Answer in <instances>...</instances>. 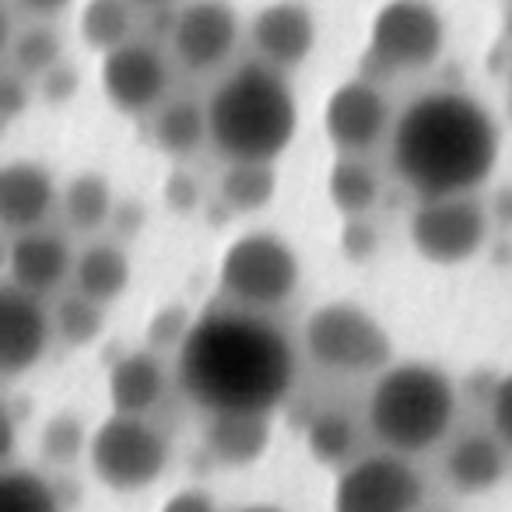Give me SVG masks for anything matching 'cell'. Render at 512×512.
<instances>
[{"instance_id": "obj_1", "label": "cell", "mask_w": 512, "mask_h": 512, "mask_svg": "<svg viewBox=\"0 0 512 512\" xmlns=\"http://www.w3.org/2000/svg\"><path fill=\"white\" fill-rule=\"evenodd\" d=\"M295 344L267 313L211 306L176 348V383L207 414H274L295 386Z\"/></svg>"}, {"instance_id": "obj_2", "label": "cell", "mask_w": 512, "mask_h": 512, "mask_svg": "<svg viewBox=\"0 0 512 512\" xmlns=\"http://www.w3.org/2000/svg\"><path fill=\"white\" fill-rule=\"evenodd\" d=\"M502 155V130L477 95L428 88L397 113L390 169L414 200L463 197L491 179Z\"/></svg>"}, {"instance_id": "obj_3", "label": "cell", "mask_w": 512, "mask_h": 512, "mask_svg": "<svg viewBox=\"0 0 512 512\" xmlns=\"http://www.w3.org/2000/svg\"><path fill=\"white\" fill-rule=\"evenodd\" d=\"M207 134L225 162H278L299 127L288 71L260 57L235 64L207 95Z\"/></svg>"}, {"instance_id": "obj_4", "label": "cell", "mask_w": 512, "mask_h": 512, "mask_svg": "<svg viewBox=\"0 0 512 512\" xmlns=\"http://www.w3.org/2000/svg\"><path fill=\"white\" fill-rule=\"evenodd\" d=\"M365 418L383 449L428 453L453 428L456 383L432 362H393L372 383Z\"/></svg>"}, {"instance_id": "obj_5", "label": "cell", "mask_w": 512, "mask_h": 512, "mask_svg": "<svg viewBox=\"0 0 512 512\" xmlns=\"http://www.w3.org/2000/svg\"><path fill=\"white\" fill-rule=\"evenodd\" d=\"M221 295L242 309L271 313L292 302L302 285V260L295 246L278 232L256 228L225 249L218 267Z\"/></svg>"}, {"instance_id": "obj_6", "label": "cell", "mask_w": 512, "mask_h": 512, "mask_svg": "<svg viewBox=\"0 0 512 512\" xmlns=\"http://www.w3.org/2000/svg\"><path fill=\"white\" fill-rule=\"evenodd\" d=\"M309 362L337 376H379L393 365V337L358 302H323L302 330Z\"/></svg>"}, {"instance_id": "obj_7", "label": "cell", "mask_w": 512, "mask_h": 512, "mask_svg": "<svg viewBox=\"0 0 512 512\" xmlns=\"http://www.w3.org/2000/svg\"><path fill=\"white\" fill-rule=\"evenodd\" d=\"M446 50V15L432 0H386L369 29L365 67L372 81L428 71Z\"/></svg>"}, {"instance_id": "obj_8", "label": "cell", "mask_w": 512, "mask_h": 512, "mask_svg": "<svg viewBox=\"0 0 512 512\" xmlns=\"http://www.w3.org/2000/svg\"><path fill=\"white\" fill-rule=\"evenodd\" d=\"M88 463L99 484L113 491H144L169 467V439L148 414L113 411L88 442Z\"/></svg>"}, {"instance_id": "obj_9", "label": "cell", "mask_w": 512, "mask_h": 512, "mask_svg": "<svg viewBox=\"0 0 512 512\" xmlns=\"http://www.w3.org/2000/svg\"><path fill=\"white\" fill-rule=\"evenodd\" d=\"M488 228L491 214L474 193L418 200L411 221H407L414 253L439 267H456L474 260L488 242Z\"/></svg>"}, {"instance_id": "obj_10", "label": "cell", "mask_w": 512, "mask_h": 512, "mask_svg": "<svg viewBox=\"0 0 512 512\" xmlns=\"http://www.w3.org/2000/svg\"><path fill=\"white\" fill-rule=\"evenodd\" d=\"M421 502L425 481L411 456L393 449L355 456L334 488V512H418Z\"/></svg>"}, {"instance_id": "obj_11", "label": "cell", "mask_w": 512, "mask_h": 512, "mask_svg": "<svg viewBox=\"0 0 512 512\" xmlns=\"http://www.w3.org/2000/svg\"><path fill=\"white\" fill-rule=\"evenodd\" d=\"M102 95L109 106L134 120H148L172 88V64L155 39H130L116 50L102 53L99 67Z\"/></svg>"}, {"instance_id": "obj_12", "label": "cell", "mask_w": 512, "mask_h": 512, "mask_svg": "<svg viewBox=\"0 0 512 512\" xmlns=\"http://www.w3.org/2000/svg\"><path fill=\"white\" fill-rule=\"evenodd\" d=\"M393 123L397 113L390 95L365 74L337 85L323 106V130L337 155H369L383 141H390Z\"/></svg>"}, {"instance_id": "obj_13", "label": "cell", "mask_w": 512, "mask_h": 512, "mask_svg": "<svg viewBox=\"0 0 512 512\" xmlns=\"http://www.w3.org/2000/svg\"><path fill=\"white\" fill-rule=\"evenodd\" d=\"M242 39V18L228 0H183L169 50L183 71L214 74L232 60Z\"/></svg>"}, {"instance_id": "obj_14", "label": "cell", "mask_w": 512, "mask_h": 512, "mask_svg": "<svg viewBox=\"0 0 512 512\" xmlns=\"http://www.w3.org/2000/svg\"><path fill=\"white\" fill-rule=\"evenodd\" d=\"M53 337H57V323L43 295H32L4 281V292H0V369L4 376L18 379L36 369Z\"/></svg>"}, {"instance_id": "obj_15", "label": "cell", "mask_w": 512, "mask_h": 512, "mask_svg": "<svg viewBox=\"0 0 512 512\" xmlns=\"http://www.w3.org/2000/svg\"><path fill=\"white\" fill-rule=\"evenodd\" d=\"M316 36L320 29H316V15L306 0H271L249 22L253 57L288 74L313 57Z\"/></svg>"}, {"instance_id": "obj_16", "label": "cell", "mask_w": 512, "mask_h": 512, "mask_svg": "<svg viewBox=\"0 0 512 512\" xmlns=\"http://www.w3.org/2000/svg\"><path fill=\"white\" fill-rule=\"evenodd\" d=\"M74 249L67 235L53 232V228H29V232L8 235V249H4V267H8V281L32 295H50L64 285L74 274Z\"/></svg>"}, {"instance_id": "obj_17", "label": "cell", "mask_w": 512, "mask_h": 512, "mask_svg": "<svg viewBox=\"0 0 512 512\" xmlns=\"http://www.w3.org/2000/svg\"><path fill=\"white\" fill-rule=\"evenodd\" d=\"M60 211L57 179L32 158H11L0 169V218L8 235L43 228Z\"/></svg>"}, {"instance_id": "obj_18", "label": "cell", "mask_w": 512, "mask_h": 512, "mask_svg": "<svg viewBox=\"0 0 512 512\" xmlns=\"http://www.w3.org/2000/svg\"><path fill=\"white\" fill-rule=\"evenodd\" d=\"M512 449L495 432H467L449 446L446 477L460 495H481L491 491L509 474Z\"/></svg>"}, {"instance_id": "obj_19", "label": "cell", "mask_w": 512, "mask_h": 512, "mask_svg": "<svg viewBox=\"0 0 512 512\" xmlns=\"http://www.w3.org/2000/svg\"><path fill=\"white\" fill-rule=\"evenodd\" d=\"M271 414H207L204 449L221 467H249L271 446Z\"/></svg>"}, {"instance_id": "obj_20", "label": "cell", "mask_w": 512, "mask_h": 512, "mask_svg": "<svg viewBox=\"0 0 512 512\" xmlns=\"http://www.w3.org/2000/svg\"><path fill=\"white\" fill-rule=\"evenodd\" d=\"M165 365L155 351H127L109 369V400L113 411L148 414L165 397Z\"/></svg>"}, {"instance_id": "obj_21", "label": "cell", "mask_w": 512, "mask_h": 512, "mask_svg": "<svg viewBox=\"0 0 512 512\" xmlns=\"http://www.w3.org/2000/svg\"><path fill=\"white\" fill-rule=\"evenodd\" d=\"M134 278V267H130V256L123 249V242L116 239H99L92 246H85L74 260V288L88 299L102 302V306H113L116 299H123Z\"/></svg>"}, {"instance_id": "obj_22", "label": "cell", "mask_w": 512, "mask_h": 512, "mask_svg": "<svg viewBox=\"0 0 512 512\" xmlns=\"http://www.w3.org/2000/svg\"><path fill=\"white\" fill-rule=\"evenodd\" d=\"M148 134L162 155L169 158H190L204 144H211L207 134V102H197L190 95L165 99L155 113L148 116Z\"/></svg>"}, {"instance_id": "obj_23", "label": "cell", "mask_w": 512, "mask_h": 512, "mask_svg": "<svg viewBox=\"0 0 512 512\" xmlns=\"http://www.w3.org/2000/svg\"><path fill=\"white\" fill-rule=\"evenodd\" d=\"M383 176L369 162V155H337L327 172V197L344 218L369 214L379 204Z\"/></svg>"}, {"instance_id": "obj_24", "label": "cell", "mask_w": 512, "mask_h": 512, "mask_svg": "<svg viewBox=\"0 0 512 512\" xmlns=\"http://www.w3.org/2000/svg\"><path fill=\"white\" fill-rule=\"evenodd\" d=\"M60 214L74 232H99L113 221L116 214V197L113 183L102 172H78L67 179V186L60 190Z\"/></svg>"}, {"instance_id": "obj_25", "label": "cell", "mask_w": 512, "mask_h": 512, "mask_svg": "<svg viewBox=\"0 0 512 512\" xmlns=\"http://www.w3.org/2000/svg\"><path fill=\"white\" fill-rule=\"evenodd\" d=\"M137 15H141V8L134 0H85V8L78 15V32L85 46L109 53L134 39Z\"/></svg>"}, {"instance_id": "obj_26", "label": "cell", "mask_w": 512, "mask_h": 512, "mask_svg": "<svg viewBox=\"0 0 512 512\" xmlns=\"http://www.w3.org/2000/svg\"><path fill=\"white\" fill-rule=\"evenodd\" d=\"M278 193V169L274 162H228L218 183V197L228 211L256 214L264 211Z\"/></svg>"}, {"instance_id": "obj_27", "label": "cell", "mask_w": 512, "mask_h": 512, "mask_svg": "<svg viewBox=\"0 0 512 512\" xmlns=\"http://www.w3.org/2000/svg\"><path fill=\"white\" fill-rule=\"evenodd\" d=\"M4 53H8L11 71L25 74L29 81H39L64 60V43L50 29V22H32L18 25L11 36H4Z\"/></svg>"}, {"instance_id": "obj_28", "label": "cell", "mask_w": 512, "mask_h": 512, "mask_svg": "<svg viewBox=\"0 0 512 512\" xmlns=\"http://www.w3.org/2000/svg\"><path fill=\"white\" fill-rule=\"evenodd\" d=\"M355 421L344 411H323L309 421L306 428V449L323 467H348L355 460Z\"/></svg>"}, {"instance_id": "obj_29", "label": "cell", "mask_w": 512, "mask_h": 512, "mask_svg": "<svg viewBox=\"0 0 512 512\" xmlns=\"http://www.w3.org/2000/svg\"><path fill=\"white\" fill-rule=\"evenodd\" d=\"M0 512H64V502L43 474L8 467L0 477Z\"/></svg>"}, {"instance_id": "obj_30", "label": "cell", "mask_w": 512, "mask_h": 512, "mask_svg": "<svg viewBox=\"0 0 512 512\" xmlns=\"http://www.w3.org/2000/svg\"><path fill=\"white\" fill-rule=\"evenodd\" d=\"M53 323H57L60 341L71 344V348H85V344L99 341V334L106 330V306L74 288L71 295H64L53 306Z\"/></svg>"}, {"instance_id": "obj_31", "label": "cell", "mask_w": 512, "mask_h": 512, "mask_svg": "<svg viewBox=\"0 0 512 512\" xmlns=\"http://www.w3.org/2000/svg\"><path fill=\"white\" fill-rule=\"evenodd\" d=\"M88 442L92 439H85V428L74 414H57L43 428V456L53 463L78 460L81 453H88Z\"/></svg>"}, {"instance_id": "obj_32", "label": "cell", "mask_w": 512, "mask_h": 512, "mask_svg": "<svg viewBox=\"0 0 512 512\" xmlns=\"http://www.w3.org/2000/svg\"><path fill=\"white\" fill-rule=\"evenodd\" d=\"M379 246V228L369 221V214H358V218L344 221L341 232V249L348 260H369Z\"/></svg>"}, {"instance_id": "obj_33", "label": "cell", "mask_w": 512, "mask_h": 512, "mask_svg": "<svg viewBox=\"0 0 512 512\" xmlns=\"http://www.w3.org/2000/svg\"><path fill=\"white\" fill-rule=\"evenodd\" d=\"M488 418H491V432L512 449V372L502 376L491 386L488 397Z\"/></svg>"}, {"instance_id": "obj_34", "label": "cell", "mask_w": 512, "mask_h": 512, "mask_svg": "<svg viewBox=\"0 0 512 512\" xmlns=\"http://www.w3.org/2000/svg\"><path fill=\"white\" fill-rule=\"evenodd\" d=\"M36 85H39V95H43L46 102H67L81 88V74L74 71L67 60H60V64L53 67V71H46Z\"/></svg>"}, {"instance_id": "obj_35", "label": "cell", "mask_w": 512, "mask_h": 512, "mask_svg": "<svg viewBox=\"0 0 512 512\" xmlns=\"http://www.w3.org/2000/svg\"><path fill=\"white\" fill-rule=\"evenodd\" d=\"M190 316L183 313L179 306H172V309H165V313H158L155 316V323H151V341H162V344H169V348H179L183 344V337H186V330H190Z\"/></svg>"}, {"instance_id": "obj_36", "label": "cell", "mask_w": 512, "mask_h": 512, "mask_svg": "<svg viewBox=\"0 0 512 512\" xmlns=\"http://www.w3.org/2000/svg\"><path fill=\"white\" fill-rule=\"evenodd\" d=\"M32 102V88H29V78L18 71H4V120H18V116L29 109Z\"/></svg>"}, {"instance_id": "obj_37", "label": "cell", "mask_w": 512, "mask_h": 512, "mask_svg": "<svg viewBox=\"0 0 512 512\" xmlns=\"http://www.w3.org/2000/svg\"><path fill=\"white\" fill-rule=\"evenodd\" d=\"M165 197L176 211H193L200 204V186L190 172H176V176L165 183Z\"/></svg>"}, {"instance_id": "obj_38", "label": "cell", "mask_w": 512, "mask_h": 512, "mask_svg": "<svg viewBox=\"0 0 512 512\" xmlns=\"http://www.w3.org/2000/svg\"><path fill=\"white\" fill-rule=\"evenodd\" d=\"M8 4L22 18H32V22H53V18H60L71 8L74 0H8Z\"/></svg>"}, {"instance_id": "obj_39", "label": "cell", "mask_w": 512, "mask_h": 512, "mask_svg": "<svg viewBox=\"0 0 512 512\" xmlns=\"http://www.w3.org/2000/svg\"><path fill=\"white\" fill-rule=\"evenodd\" d=\"M162 512H218L211 491L204 488H183L162 505Z\"/></svg>"}, {"instance_id": "obj_40", "label": "cell", "mask_w": 512, "mask_h": 512, "mask_svg": "<svg viewBox=\"0 0 512 512\" xmlns=\"http://www.w3.org/2000/svg\"><path fill=\"white\" fill-rule=\"evenodd\" d=\"M491 211H495L498 225H509L512 228V186H502L491 200Z\"/></svg>"}, {"instance_id": "obj_41", "label": "cell", "mask_w": 512, "mask_h": 512, "mask_svg": "<svg viewBox=\"0 0 512 512\" xmlns=\"http://www.w3.org/2000/svg\"><path fill=\"white\" fill-rule=\"evenodd\" d=\"M141 11H151V8H165V4H183V0H134Z\"/></svg>"}, {"instance_id": "obj_42", "label": "cell", "mask_w": 512, "mask_h": 512, "mask_svg": "<svg viewBox=\"0 0 512 512\" xmlns=\"http://www.w3.org/2000/svg\"><path fill=\"white\" fill-rule=\"evenodd\" d=\"M15 446V432H11V418H4V453H11Z\"/></svg>"}, {"instance_id": "obj_43", "label": "cell", "mask_w": 512, "mask_h": 512, "mask_svg": "<svg viewBox=\"0 0 512 512\" xmlns=\"http://www.w3.org/2000/svg\"><path fill=\"white\" fill-rule=\"evenodd\" d=\"M239 512H281L278 505H246V509H239Z\"/></svg>"}, {"instance_id": "obj_44", "label": "cell", "mask_w": 512, "mask_h": 512, "mask_svg": "<svg viewBox=\"0 0 512 512\" xmlns=\"http://www.w3.org/2000/svg\"><path fill=\"white\" fill-rule=\"evenodd\" d=\"M505 36L512 39V4H509V8H505Z\"/></svg>"}, {"instance_id": "obj_45", "label": "cell", "mask_w": 512, "mask_h": 512, "mask_svg": "<svg viewBox=\"0 0 512 512\" xmlns=\"http://www.w3.org/2000/svg\"><path fill=\"white\" fill-rule=\"evenodd\" d=\"M509 106H512V64H509Z\"/></svg>"}]
</instances>
